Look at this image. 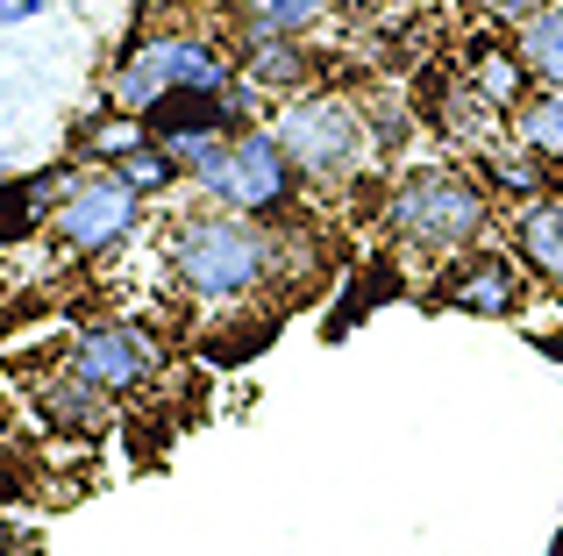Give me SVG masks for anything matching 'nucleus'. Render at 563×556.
Returning <instances> with one entry per match:
<instances>
[{"instance_id": "obj_4", "label": "nucleus", "mask_w": 563, "mask_h": 556, "mask_svg": "<svg viewBox=\"0 0 563 556\" xmlns=\"http://www.w3.org/2000/svg\"><path fill=\"white\" fill-rule=\"evenodd\" d=\"M264 122L278 129V143H286L292 171H300L314 193L357 186L364 171H372V157H378L372 108H364V100H350V93H335V86H307V93L278 100Z\"/></svg>"}, {"instance_id": "obj_23", "label": "nucleus", "mask_w": 563, "mask_h": 556, "mask_svg": "<svg viewBox=\"0 0 563 556\" xmlns=\"http://www.w3.org/2000/svg\"><path fill=\"white\" fill-rule=\"evenodd\" d=\"M143 8H179V0H143Z\"/></svg>"}, {"instance_id": "obj_13", "label": "nucleus", "mask_w": 563, "mask_h": 556, "mask_svg": "<svg viewBox=\"0 0 563 556\" xmlns=\"http://www.w3.org/2000/svg\"><path fill=\"white\" fill-rule=\"evenodd\" d=\"M114 392H100V386H86L79 371H65L57 364L51 378L36 386V421H51L57 435H71V443H100V435L114 429Z\"/></svg>"}, {"instance_id": "obj_16", "label": "nucleus", "mask_w": 563, "mask_h": 556, "mask_svg": "<svg viewBox=\"0 0 563 556\" xmlns=\"http://www.w3.org/2000/svg\"><path fill=\"white\" fill-rule=\"evenodd\" d=\"M229 8V43L243 36H314L335 0H221Z\"/></svg>"}, {"instance_id": "obj_1", "label": "nucleus", "mask_w": 563, "mask_h": 556, "mask_svg": "<svg viewBox=\"0 0 563 556\" xmlns=\"http://www.w3.org/2000/svg\"><path fill=\"white\" fill-rule=\"evenodd\" d=\"M165 278L172 292L192 307H250L264 292H278L292 271L307 265L314 243H300L292 222H257V214H229V208H186L165 222Z\"/></svg>"}, {"instance_id": "obj_5", "label": "nucleus", "mask_w": 563, "mask_h": 556, "mask_svg": "<svg viewBox=\"0 0 563 556\" xmlns=\"http://www.w3.org/2000/svg\"><path fill=\"white\" fill-rule=\"evenodd\" d=\"M186 186L207 200V208L257 214V222H292V208H300V193H307V179L292 171V157H286V143H278L272 122L235 129Z\"/></svg>"}, {"instance_id": "obj_15", "label": "nucleus", "mask_w": 563, "mask_h": 556, "mask_svg": "<svg viewBox=\"0 0 563 556\" xmlns=\"http://www.w3.org/2000/svg\"><path fill=\"white\" fill-rule=\"evenodd\" d=\"M471 171H478V179H485V193H493V200H507V208L556 193V171L542 165L536 151H521L514 136H499L493 151H478V157H471Z\"/></svg>"}, {"instance_id": "obj_10", "label": "nucleus", "mask_w": 563, "mask_h": 556, "mask_svg": "<svg viewBox=\"0 0 563 556\" xmlns=\"http://www.w3.org/2000/svg\"><path fill=\"white\" fill-rule=\"evenodd\" d=\"M229 51H235V79L257 86L272 108H278V100H292V93H307V86L321 79L307 36H243V43H229Z\"/></svg>"}, {"instance_id": "obj_2", "label": "nucleus", "mask_w": 563, "mask_h": 556, "mask_svg": "<svg viewBox=\"0 0 563 556\" xmlns=\"http://www.w3.org/2000/svg\"><path fill=\"white\" fill-rule=\"evenodd\" d=\"M493 208L478 171L464 165H407L378 200V229L393 251L421 257V265H450L456 251L493 236Z\"/></svg>"}, {"instance_id": "obj_12", "label": "nucleus", "mask_w": 563, "mask_h": 556, "mask_svg": "<svg viewBox=\"0 0 563 556\" xmlns=\"http://www.w3.org/2000/svg\"><path fill=\"white\" fill-rule=\"evenodd\" d=\"M507 251L521 257V271L536 278V286H550L563 300V193L507 208Z\"/></svg>"}, {"instance_id": "obj_20", "label": "nucleus", "mask_w": 563, "mask_h": 556, "mask_svg": "<svg viewBox=\"0 0 563 556\" xmlns=\"http://www.w3.org/2000/svg\"><path fill=\"white\" fill-rule=\"evenodd\" d=\"M550 8V0H471V14H478V29H521V22H536V14Z\"/></svg>"}, {"instance_id": "obj_24", "label": "nucleus", "mask_w": 563, "mask_h": 556, "mask_svg": "<svg viewBox=\"0 0 563 556\" xmlns=\"http://www.w3.org/2000/svg\"><path fill=\"white\" fill-rule=\"evenodd\" d=\"M556 193H563V171H556Z\"/></svg>"}, {"instance_id": "obj_14", "label": "nucleus", "mask_w": 563, "mask_h": 556, "mask_svg": "<svg viewBox=\"0 0 563 556\" xmlns=\"http://www.w3.org/2000/svg\"><path fill=\"white\" fill-rule=\"evenodd\" d=\"M71 171H79V157L43 165V171H29V179H8V186H0V251L29 243L36 229H51V208H57V193H65Z\"/></svg>"}, {"instance_id": "obj_11", "label": "nucleus", "mask_w": 563, "mask_h": 556, "mask_svg": "<svg viewBox=\"0 0 563 556\" xmlns=\"http://www.w3.org/2000/svg\"><path fill=\"white\" fill-rule=\"evenodd\" d=\"M456 71H464L471 93L493 100L499 114H514L528 93H536V79H528V57H521V43H514L507 29H478V36L464 43V57H456Z\"/></svg>"}, {"instance_id": "obj_19", "label": "nucleus", "mask_w": 563, "mask_h": 556, "mask_svg": "<svg viewBox=\"0 0 563 556\" xmlns=\"http://www.w3.org/2000/svg\"><path fill=\"white\" fill-rule=\"evenodd\" d=\"M114 171H122V179L136 186L143 200H165V193H179V186H186V165H179V157H172L157 136H143L136 151H122V157H114Z\"/></svg>"}, {"instance_id": "obj_18", "label": "nucleus", "mask_w": 563, "mask_h": 556, "mask_svg": "<svg viewBox=\"0 0 563 556\" xmlns=\"http://www.w3.org/2000/svg\"><path fill=\"white\" fill-rule=\"evenodd\" d=\"M514 43H521V57H528V79L563 93V0H550L536 22L514 29Z\"/></svg>"}, {"instance_id": "obj_6", "label": "nucleus", "mask_w": 563, "mask_h": 556, "mask_svg": "<svg viewBox=\"0 0 563 556\" xmlns=\"http://www.w3.org/2000/svg\"><path fill=\"white\" fill-rule=\"evenodd\" d=\"M143 208H151V200H143L114 165H79L65 179V193H57L51 229H43V236H51L57 257L93 265V257H114L129 236H136V229H143Z\"/></svg>"}, {"instance_id": "obj_7", "label": "nucleus", "mask_w": 563, "mask_h": 556, "mask_svg": "<svg viewBox=\"0 0 563 556\" xmlns=\"http://www.w3.org/2000/svg\"><path fill=\"white\" fill-rule=\"evenodd\" d=\"M428 300H435L442 314H471V321H521L528 314V271L507 243L485 236V243L456 251L450 265L435 271Z\"/></svg>"}, {"instance_id": "obj_21", "label": "nucleus", "mask_w": 563, "mask_h": 556, "mask_svg": "<svg viewBox=\"0 0 563 556\" xmlns=\"http://www.w3.org/2000/svg\"><path fill=\"white\" fill-rule=\"evenodd\" d=\"M43 14V0H0V29H14V22H36Z\"/></svg>"}, {"instance_id": "obj_3", "label": "nucleus", "mask_w": 563, "mask_h": 556, "mask_svg": "<svg viewBox=\"0 0 563 556\" xmlns=\"http://www.w3.org/2000/svg\"><path fill=\"white\" fill-rule=\"evenodd\" d=\"M235 79V51L214 36V29H192V22H157V29H136L122 43V57L108 65V100L122 114H151L165 93H221Z\"/></svg>"}, {"instance_id": "obj_22", "label": "nucleus", "mask_w": 563, "mask_h": 556, "mask_svg": "<svg viewBox=\"0 0 563 556\" xmlns=\"http://www.w3.org/2000/svg\"><path fill=\"white\" fill-rule=\"evenodd\" d=\"M8 314H14V300H8V278H0V329H8Z\"/></svg>"}, {"instance_id": "obj_17", "label": "nucleus", "mask_w": 563, "mask_h": 556, "mask_svg": "<svg viewBox=\"0 0 563 556\" xmlns=\"http://www.w3.org/2000/svg\"><path fill=\"white\" fill-rule=\"evenodd\" d=\"M507 136L521 143V151H536L550 171H563V93H550V86H536V93H528L521 108L507 114Z\"/></svg>"}, {"instance_id": "obj_9", "label": "nucleus", "mask_w": 563, "mask_h": 556, "mask_svg": "<svg viewBox=\"0 0 563 556\" xmlns=\"http://www.w3.org/2000/svg\"><path fill=\"white\" fill-rule=\"evenodd\" d=\"M428 129H435L442 143H456V151H493L499 136H507V114L493 108V100H478L471 93V79L464 71H428Z\"/></svg>"}, {"instance_id": "obj_8", "label": "nucleus", "mask_w": 563, "mask_h": 556, "mask_svg": "<svg viewBox=\"0 0 563 556\" xmlns=\"http://www.w3.org/2000/svg\"><path fill=\"white\" fill-rule=\"evenodd\" d=\"M57 364H65V371H79L86 386L129 400V392L157 386V371H165V343H157L143 321H129V314H100V321H86V329L71 335Z\"/></svg>"}]
</instances>
